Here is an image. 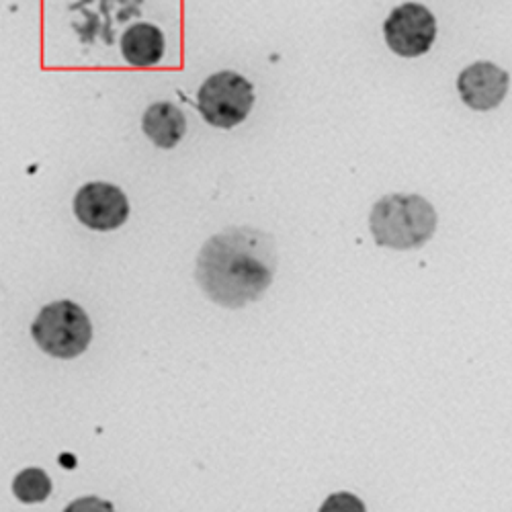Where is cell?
<instances>
[{
    "mask_svg": "<svg viewBox=\"0 0 512 512\" xmlns=\"http://www.w3.org/2000/svg\"><path fill=\"white\" fill-rule=\"evenodd\" d=\"M142 127L144 134L152 140V144H156L162 150H170L185 138L187 119L177 105L160 101L146 109Z\"/></svg>",
    "mask_w": 512,
    "mask_h": 512,
    "instance_id": "ba28073f",
    "label": "cell"
},
{
    "mask_svg": "<svg viewBox=\"0 0 512 512\" xmlns=\"http://www.w3.org/2000/svg\"><path fill=\"white\" fill-rule=\"evenodd\" d=\"M383 37L394 54L402 58H418L435 44V15L424 5L406 3L394 9L383 23Z\"/></svg>",
    "mask_w": 512,
    "mask_h": 512,
    "instance_id": "5b68a950",
    "label": "cell"
},
{
    "mask_svg": "<svg viewBox=\"0 0 512 512\" xmlns=\"http://www.w3.org/2000/svg\"><path fill=\"white\" fill-rule=\"evenodd\" d=\"M277 271V246L271 234L250 226L211 236L197 256L201 291L224 308H242L271 287Z\"/></svg>",
    "mask_w": 512,
    "mask_h": 512,
    "instance_id": "6da1fadb",
    "label": "cell"
},
{
    "mask_svg": "<svg viewBox=\"0 0 512 512\" xmlns=\"http://www.w3.org/2000/svg\"><path fill=\"white\" fill-rule=\"evenodd\" d=\"M510 87V76L506 70L492 62H476L467 66L457 78V91L461 101L474 111L496 109Z\"/></svg>",
    "mask_w": 512,
    "mask_h": 512,
    "instance_id": "52a82bcc",
    "label": "cell"
},
{
    "mask_svg": "<svg viewBox=\"0 0 512 512\" xmlns=\"http://www.w3.org/2000/svg\"><path fill=\"white\" fill-rule=\"evenodd\" d=\"M121 54L127 64L136 68H148L164 56V35L156 25L138 23L127 29L119 41Z\"/></svg>",
    "mask_w": 512,
    "mask_h": 512,
    "instance_id": "9c48e42d",
    "label": "cell"
},
{
    "mask_svg": "<svg viewBox=\"0 0 512 512\" xmlns=\"http://www.w3.org/2000/svg\"><path fill=\"white\" fill-rule=\"evenodd\" d=\"M369 226L379 246L394 250L420 248L437 230V211L420 195L392 193L373 205Z\"/></svg>",
    "mask_w": 512,
    "mask_h": 512,
    "instance_id": "7a4b0ae2",
    "label": "cell"
},
{
    "mask_svg": "<svg viewBox=\"0 0 512 512\" xmlns=\"http://www.w3.org/2000/svg\"><path fill=\"white\" fill-rule=\"evenodd\" d=\"M74 213L87 228L111 232L130 218V201L111 183H87L74 197Z\"/></svg>",
    "mask_w": 512,
    "mask_h": 512,
    "instance_id": "8992f818",
    "label": "cell"
},
{
    "mask_svg": "<svg viewBox=\"0 0 512 512\" xmlns=\"http://www.w3.org/2000/svg\"><path fill=\"white\" fill-rule=\"evenodd\" d=\"M52 480L50 476L39 467H27L19 472L13 480V494L23 504H37L50 498L52 494Z\"/></svg>",
    "mask_w": 512,
    "mask_h": 512,
    "instance_id": "30bf717a",
    "label": "cell"
},
{
    "mask_svg": "<svg viewBox=\"0 0 512 512\" xmlns=\"http://www.w3.org/2000/svg\"><path fill=\"white\" fill-rule=\"evenodd\" d=\"M31 336L50 357L74 359L89 349L93 326L78 304L54 302L41 308L31 324Z\"/></svg>",
    "mask_w": 512,
    "mask_h": 512,
    "instance_id": "3957f363",
    "label": "cell"
},
{
    "mask_svg": "<svg viewBox=\"0 0 512 512\" xmlns=\"http://www.w3.org/2000/svg\"><path fill=\"white\" fill-rule=\"evenodd\" d=\"M254 105L252 84L236 72L209 76L197 93V107L203 119L220 130H232L242 123Z\"/></svg>",
    "mask_w": 512,
    "mask_h": 512,
    "instance_id": "277c9868",
    "label": "cell"
}]
</instances>
